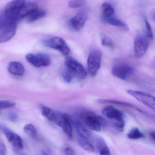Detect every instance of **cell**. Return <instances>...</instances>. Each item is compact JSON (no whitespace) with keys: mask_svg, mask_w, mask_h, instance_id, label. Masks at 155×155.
Returning <instances> with one entry per match:
<instances>
[{"mask_svg":"<svg viewBox=\"0 0 155 155\" xmlns=\"http://www.w3.org/2000/svg\"><path fill=\"white\" fill-rule=\"evenodd\" d=\"M127 93L138 101L149 107L155 112V97L147 93L137 91L128 90Z\"/></svg>","mask_w":155,"mask_h":155,"instance_id":"ba28073f","label":"cell"},{"mask_svg":"<svg viewBox=\"0 0 155 155\" xmlns=\"http://www.w3.org/2000/svg\"><path fill=\"white\" fill-rule=\"evenodd\" d=\"M44 45L47 47L60 51L65 56H67L70 52V49L63 39L60 37H55L44 41Z\"/></svg>","mask_w":155,"mask_h":155,"instance_id":"52a82bcc","label":"cell"},{"mask_svg":"<svg viewBox=\"0 0 155 155\" xmlns=\"http://www.w3.org/2000/svg\"><path fill=\"white\" fill-rule=\"evenodd\" d=\"M102 112L104 116L111 120L116 129L120 132L123 131L125 120L124 114L120 110L114 107L108 106L103 109Z\"/></svg>","mask_w":155,"mask_h":155,"instance_id":"3957f363","label":"cell"},{"mask_svg":"<svg viewBox=\"0 0 155 155\" xmlns=\"http://www.w3.org/2000/svg\"><path fill=\"white\" fill-rule=\"evenodd\" d=\"M65 65L74 77H77L79 79H84L87 77V71L83 66L75 59L70 57L66 58Z\"/></svg>","mask_w":155,"mask_h":155,"instance_id":"8992f818","label":"cell"},{"mask_svg":"<svg viewBox=\"0 0 155 155\" xmlns=\"http://www.w3.org/2000/svg\"><path fill=\"white\" fill-rule=\"evenodd\" d=\"M127 137L130 139L137 140L145 138V136L139 129L137 127L133 128L128 133Z\"/></svg>","mask_w":155,"mask_h":155,"instance_id":"44dd1931","label":"cell"},{"mask_svg":"<svg viewBox=\"0 0 155 155\" xmlns=\"http://www.w3.org/2000/svg\"><path fill=\"white\" fill-rule=\"evenodd\" d=\"M149 135L151 139H152L154 142H155V131H151V132H150Z\"/></svg>","mask_w":155,"mask_h":155,"instance_id":"d6a6232c","label":"cell"},{"mask_svg":"<svg viewBox=\"0 0 155 155\" xmlns=\"http://www.w3.org/2000/svg\"><path fill=\"white\" fill-rule=\"evenodd\" d=\"M41 114L44 117L50 121L55 123L58 118V113H55L50 108L44 105L41 106Z\"/></svg>","mask_w":155,"mask_h":155,"instance_id":"ac0fdd59","label":"cell"},{"mask_svg":"<svg viewBox=\"0 0 155 155\" xmlns=\"http://www.w3.org/2000/svg\"><path fill=\"white\" fill-rule=\"evenodd\" d=\"M62 76L64 80L67 82H70L74 77V75L68 68L63 71Z\"/></svg>","mask_w":155,"mask_h":155,"instance_id":"484cf974","label":"cell"},{"mask_svg":"<svg viewBox=\"0 0 155 155\" xmlns=\"http://www.w3.org/2000/svg\"><path fill=\"white\" fill-rule=\"evenodd\" d=\"M97 147L100 155H111L110 150L104 140L101 138L97 140Z\"/></svg>","mask_w":155,"mask_h":155,"instance_id":"ffe728a7","label":"cell"},{"mask_svg":"<svg viewBox=\"0 0 155 155\" xmlns=\"http://www.w3.org/2000/svg\"><path fill=\"white\" fill-rule=\"evenodd\" d=\"M65 155H76L75 151L71 147H67L64 150Z\"/></svg>","mask_w":155,"mask_h":155,"instance_id":"1f68e13d","label":"cell"},{"mask_svg":"<svg viewBox=\"0 0 155 155\" xmlns=\"http://www.w3.org/2000/svg\"><path fill=\"white\" fill-rule=\"evenodd\" d=\"M133 68L130 65L120 64L116 65L112 69V74L114 77L122 80L128 79L134 73Z\"/></svg>","mask_w":155,"mask_h":155,"instance_id":"8fae6325","label":"cell"},{"mask_svg":"<svg viewBox=\"0 0 155 155\" xmlns=\"http://www.w3.org/2000/svg\"><path fill=\"white\" fill-rule=\"evenodd\" d=\"M17 22L7 18L2 13L0 17V41L7 42L15 35L17 30Z\"/></svg>","mask_w":155,"mask_h":155,"instance_id":"6da1fadb","label":"cell"},{"mask_svg":"<svg viewBox=\"0 0 155 155\" xmlns=\"http://www.w3.org/2000/svg\"><path fill=\"white\" fill-rule=\"evenodd\" d=\"M26 3L23 0L10 2L6 6L3 14L7 18L18 23L21 20V13Z\"/></svg>","mask_w":155,"mask_h":155,"instance_id":"7a4b0ae2","label":"cell"},{"mask_svg":"<svg viewBox=\"0 0 155 155\" xmlns=\"http://www.w3.org/2000/svg\"><path fill=\"white\" fill-rule=\"evenodd\" d=\"M7 148L2 140L0 141V154L1 155H6Z\"/></svg>","mask_w":155,"mask_h":155,"instance_id":"f546056e","label":"cell"},{"mask_svg":"<svg viewBox=\"0 0 155 155\" xmlns=\"http://www.w3.org/2000/svg\"><path fill=\"white\" fill-rule=\"evenodd\" d=\"M1 128L9 142L13 145L15 149L21 150L23 149V140L19 135L5 126L1 125Z\"/></svg>","mask_w":155,"mask_h":155,"instance_id":"7c38bea8","label":"cell"},{"mask_svg":"<svg viewBox=\"0 0 155 155\" xmlns=\"http://www.w3.org/2000/svg\"><path fill=\"white\" fill-rule=\"evenodd\" d=\"M26 58L28 62L37 68L47 67L51 62L49 56L44 53L27 54Z\"/></svg>","mask_w":155,"mask_h":155,"instance_id":"9c48e42d","label":"cell"},{"mask_svg":"<svg viewBox=\"0 0 155 155\" xmlns=\"http://www.w3.org/2000/svg\"><path fill=\"white\" fill-rule=\"evenodd\" d=\"M102 18L113 17L114 14V9L113 6L109 2H105L101 6Z\"/></svg>","mask_w":155,"mask_h":155,"instance_id":"d6986e66","label":"cell"},{"mask_svg":"<svg viewBox=\"0 0 155 155\" xmlns=\"http://www.w3.org/2000/svg\"><path fill=\"white\" fill-rule=\"evenodd\" d=\"M74 124L76 127V130L79 136L81 138L87 140L91 137V132L89 130L87 127L79 120L74 121Z\"/></svg>","mask_w":155,"mask_h":155,"instance_id":"9a60e30c","label":"cell"},{"mask_svg":"<svg viewBox=\"0 0 155 155\" xmlns=\"http://www.w3.org/2000/svg\"><path fill=\"white\" fill-rule=\"evenodd\" d=\"M8 71L12 75L22 76L25 72V68L20 62L18 61H12L8 64Z\"/></svg>","mask_w":155,"mask_h":155,"instance_id":"5bb4252c","label":"cell"},{"mask_svg":"<svg viewBox=\"0 0 155 155\" xmlns=\"http://www.w3.org/2000/svg\"><path fill=\"white\" fill-rule=\"evenodd\" d=\"M87 18V14L85 12L78 13L71 18L69 25L71 29L75 31H79L84 27Z\"/></svg>","mask_w":155,"mask_h":155,"instance_id":"4fadbf2b","label":"cell"},{"mask_svg":"<svg viewBox=\"0 0 155 155\" xmlns=\"http://www.w3.org/2000/svg\"><path fill=\"white\" fill-rule=\"evenodd\" d=\"M81 118L87 127L93 131H100L106 125V120L103 117L89 112L81 114Z\"/></svg>","mask_w":155,"mask_h":155,"instance_id":"277c9868","label":"cell"},{"mask_svg":"<svg viewBox=\"0 0 155 155\" xmlns=\"http://www.w3.org/2000/svg\"><path fill=\"white\" fill-rule=\"evenodd\" d=\"M24 132L32 138H36L38 135L37 130L32 124H28L25 125L23 128Z\"/></svg>","mask_w":155,"mask_h":155,"instance_id":"7402d4cb","label":"cell"},{"mask_svg":"<svg viewBox=\"0 0 155 155\" xmlns=\"http://www.w3.org/2000/svg\"><path fill=\"white\" fill-rule=\"evenodd\" d=\"M47 14L46 11L39 8H36L31 11V12L27 16V21L29 22H34L41 18L45 17Z\"/></svg>","mask_w":155,"mask_h":155,"instance_id":"2e32d148","label":"cell"},{"mask_svg":"<svg viewBox=\"0 0 155 155\" xmlns=\"http://www.w3.org/2000/svg\"><path fill=\"white\" fill-rule=\"evenodd\" d=\"M16 106V103L9 101L3 100L0 101V109L8 108Z\"/></svg>","mask_w":155,"mask_h":155,"instance_id":"83f0119b","label":"cell"},{"mask_svg":"<svg viewBox=\"0 0 155 155\" xmlns=\"http://www.w3.org/2000/svg\"><path fill=\"white\" fill-rule=\"evenodd\" d=\"M145 26H146V30H147V37L150 39H152L154 38L153 31H152L151 27L150 24L149 23L147 19H145Z\"/></svg>","mask_w":155,"mask_h":155,"instance_id":"f1b7e54d","label":"cell"},{"mask_svg":"<svg viewBox=\"0 0 155 155\" xmlns=\"http://www.w3.org/2000/svg\"><path fill=\"white\" fill-rule=\"evenodd\" d=\"M152 18L153 20L155 22V11L153 12L152 13Z\"/></svg>","mask_w":155,"mask_h":155,"instance_id":"836d02e7","label":"cell"},{"mask_svg":"<svg viewBox=\"0 0 155 155\" xmlns=\"http://www.w3.org/2000/svg\"><path fill=\"white\" fill-rule=\"evenodd\" d=\"M149 47V41L147 37L143 35L136 37L134 42V53L136 57L140 58L143 57L147 51Z\"/></svg>","mask_w":155,"mask_h":155,"instance_id":"30bf717a","label":"cell"},{"mask_svg":"<svg viewBox=\"0 0 155 155\" xmlns=\"http://www.w3.org/2000/svg\"><path fill=\"white\" fill-rule=\"evenodd\" d=\"M103 21L107 24L112 26H115L118 28H121L125 30H128L129 28L127 25L124 21L114 17H110L106 18H102Z\"/></svg>","mask_w":155,"mask_h":155,"instance_id":"e0dca14e","label":"cell"},{"mask_svg":"<svg viewBox=\"0 0 155 155\" xmlns=\"http://www.w3.org/2000/svg\"><path fill=\"white\" fill-rule=\"evenodd\" d=\"M100 102L101 103H113V104H119V105H124V106L130 107L136 109L137 110H140H140L137 107H136L134 105H131V104L127 103V102L117 101L110 100H101L100 101Z\"/></svg>","mask_w":155,"mask_h":155,"instance_id":"d4e9b609","label":"cell"},{"mask_svg":"<svg viewBox=\"0 0 155 155\" xmlns=\"http://www.w3.org/2000/svg\"><path fill=\"white\" fill-rule=\"evenodd\" d=\"M101 44L105 47L113 48L114 47L113 41L108 36L104 34H101Z\"/></svg>","mask_w":155,"mask_h":155,"instance_id":"cb8c5ba5","label":"cell"},{"mask_svg":"<svg viewBox=\"0 0 155 155\" xmlns=\"http://www.w3.org/2000/svg\"><path fill=\"white\" fill-rule=\"evenodd\" d=\"M101 53L97 49H93L89 54L87 59L88 71L91 76L95 77L100 68Z\"/></svg>","mask_w":155,"mask_h":155,"instance_id":"5b68a950","label":"cell"},{"mask_svg":"<svg viewBox=\"0 0 155 155\" xmlns=\"http://www.w3.org/2000/svg\"><path fill=\"white\" fill-rule=\"evenodd\" d=\"M78 141L79 144L81 147L86 151L88 152H92L94 151V149L93 146L87 140L80 138Z\"/></svg>","mask_w":155,"mask_h":155,"instance_id":"603a6c76","label":"cell"},{"mask_svg":"<svg viewBox=\"0 0 155 155\" xmlns=\"http://www.w3.org/2000/svg\"><path fill=\"white\" fill-rule=\"evenodd\" d=\"M8 118L10 120L12 121H15L18 119V115L13 112H11L8 115Z\"/></svg>","mask_w":155,"mask_h":155,"instance_id":"4dcf8cb0","label":"cell"},{"mask_svg":"<svg viewBox=\"0 0 155 155\" xmlns=\"http://www.w3.org/2000/svg\"><path fill=\"white\" fill-rule=\"evenodd\" d=\"M42 154H43V155H48V154H47V153H46L45 152H43Z\"/></svg>","mask_w":155,"mask_h":155,"instance_id":"e575fe53","label":"cell"},{"mask_svg":"<svg viewBox=\"0 0 155 155\" xmlns=\"http://www.w3.org/2000/svg\"><path fill=\"white\" fill-rule=\"evenodd\" d=\"M86 2L81 0L71 1L69 2V6L72 8H77L82 7L85 4Z\"/></svg>","mask_w":155,"mask_h":155,"instance_id":"4316f807","label":"cell"}]
</instances>
